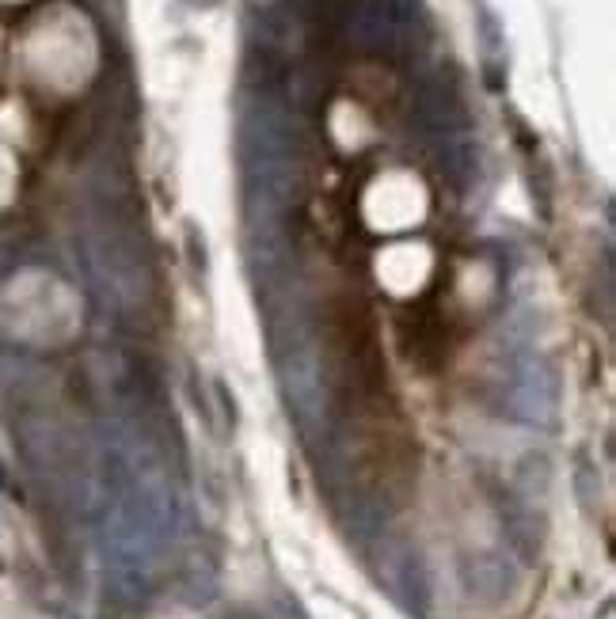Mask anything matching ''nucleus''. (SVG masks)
<instances>
[{"instance_id":"f257e3e1","label":"nucleus","mask_w":616,"mask_h":619,"mask_svg":"<svg viewBox=\"0 0 616 619\" xmlns=\"http://www.w3.org/2000/svg\"><path fill=\"white\" fill-rule=\"evenodd\" d=\"M419 122L430 133H442V137H453L464 126L461 99L445 80H426L419 88Z\"/></svg>"},{"instance_id":"f03ea898","label":"nucleus","mask_w":616,"mask_h":619,"mask_svg":"<svg viewBox=\"0 0 616 619\" xmlns=\"http://www.w3.org/2000/svg\"><path fill=\"white\" fill-rule=\"evenodd\" d=\"M464 582L468 589L480 597V601H502L506 593H510V566L502 563L499 555H480V559H472L468 570H464Z\"/></svg>"}]
</instances>
